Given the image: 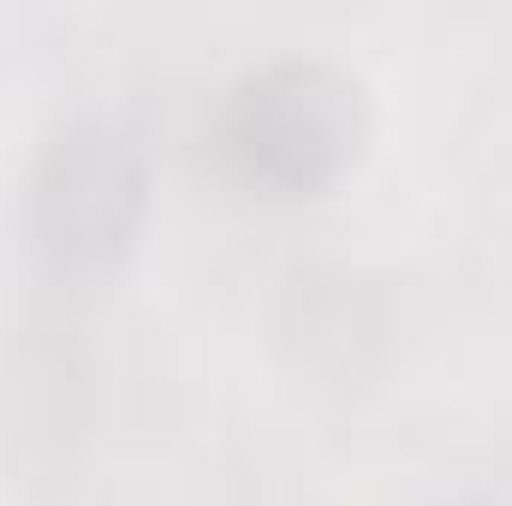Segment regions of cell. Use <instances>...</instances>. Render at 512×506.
<instances>
[{
	"label": "cell",
	"instance_id": "7a4b0ae2",
	"mask_svg": "<svg viewBox=\"0 0 512 506\" xmlns=\"http://www.w3.org/2000/svg\"><path fill=\"white\" fill-rule=\"evenodd\" d=\"M36 233L66 262H102L143 215V149L114 114H84L54 131L30 185Z\"/></svg>",
	"mask_w": 512,
	"mask_h": 506
},
{
	"label": "cell",
	"instance_id": "6da1fadb",
	"mask_svg": "<svg viewBox=\"0 0 512 506\" xmlns=\"http://www.w3.org/2000/svg\"><path fill=\"white\" fill-rule=\"evenodd\" d=\"M215 137L233 173L251 185L310 191L352 161L364 137V96L340 66L316 54H280L227 84Z\"/></svg>",
	"mask_w": 512,
	"mask_h": 506
}]
</instances>
